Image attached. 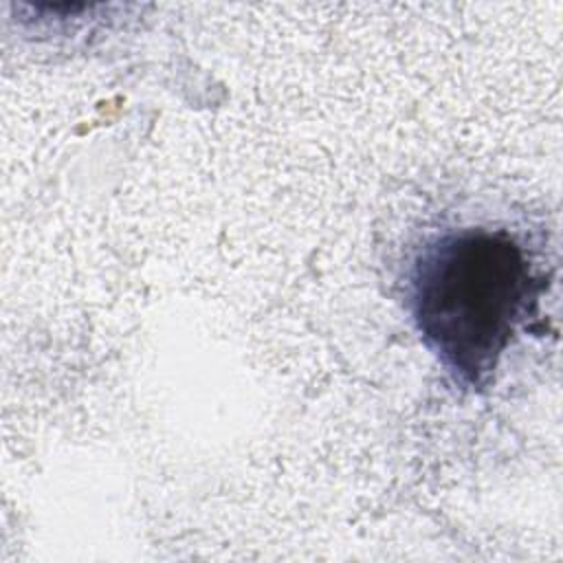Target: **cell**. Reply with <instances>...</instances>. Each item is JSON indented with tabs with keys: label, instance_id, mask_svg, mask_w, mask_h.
<instances>
[{
	"label": "cell",
	"instance_id": "1",
	"mask_svg": "<svg viewBox=\"0 0 563 563\" xmlns=\"http://www.w3.org/2000/svg\"><path fill=\"white\" fill-rule=\"evenodd\" d=\"M534 301L521 246L506 233L462 231L429 246L413 273L424 343L460 380L482 385Z\"/></svg>",
	"mask_w": 563,
	"mask_h": 563
}]
</instances>
